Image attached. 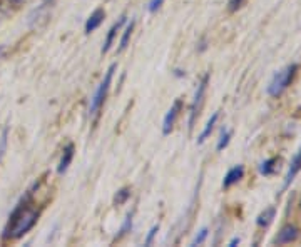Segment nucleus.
I'll use <instances>...</instances> for the list:
<instances>
[{"instance_id":"0eeeda50","label":"nucleus","mask_w":301,"mask_h":247,"mask_svg":"<svg viewBox=\"0 0 301 247\" xmlns=\"http://www.w3.org/2000/svg\"><path fill=\"white\" fill-rule=\"evenodd\" d=\"M299 171H301V147H299V151L296 152V156H294V157L291 159V164H289V169H288L286 175H284L283 190L286 189V187H289V184L293 182L294 177H296Z\"/></svg>"},{"instance_id":"20e7f679","label":"nucleus","mask_w":301,"mask_h":247,"mask_svg":"<svg viewBox=\"0 0 301 247\" xmlns=\"http://www.w3.org/2000/svg\"><path fill=\"white\" fill-rule=\"evenodd\" d=\"M207 84H209V74H206V75L201 79V82L198 84V89H196V94H194L193 102H191V107H189V120H188L189 130H193L194 122H196V117H198L202 102H204V95H206Z\"/></svg>"},{"instance_id":"dca6fc26","label":"nucleus","mask_w":301,"mask_h":247,"mask_svg":"<svg viewBox=\"0 0 301 247\" xmlns=\"http://www.w3.org/2000/svg\"><path fill=\"white\" fill-rule=\"evenodd\" d=\"M229 140H231V130H223L220 139H218V144H216V151H223L226 149Z\"/></svg>"},{"instance_id":"39448f33","label":"nucleus","mask_w":301,"mask_h":247,"mask_svg":"<svg viewBox=\"0 0 301 247\" xmlns=\"http://www.w3.org/2000/svg\"><path fill=\"white\" fill-rule=\"evenodd\" d=\"M181 111H183V101L181 98H176L174 104L171 106V109L167 111V114L164 115V120H162V135H169L173 132L174 129V124H176V120L179 117Z\"/></svg>"},{"instance_id":"6ab92c4d","label":"nucleus","mask_w":301,"mask_h":247,"mask_svg":"<svg viewBox=\"0 0 301 247\" xmlns=\"http://www.w3.org/2000/svg\"><path fill=\"white\" fill-rule=\"evenodd\" d=\"M207 235H209V230H207V227H202V229L199 230V234L193 239V242H191V245H201V244L207 239Z\"/></svg>"},{"instance_id":"5701e85b","label":"nucleus","mask_w":301,"mask_h":247,"mask_svg":"<svg viewBox=\"0 0 301 247\" xmlns=\"http://www.w3.org/2000/svg\"><path fill=\"white\" fill-rule=\"evenodd\" d=\"M239 242H241V239H239V237H233L231 240H229V244H228V245H229V247H234V245L239 244Z\"/></svg>"},{"instance_id":"423d86ee","label":"nucleus","mask_w":301,"mask_h":247,"mask_svg":"<svg viewBox=\"0 0 301 247\" xmlns=\"http://www.w3.org/2000/svg\"><path fill=\"white\" fill-rule=\"evenodd\" d=\"M104 19H106V12H104V9H96L94 12H92L89 15V19L85 20V25H84V30H85V34L89 35L92 34L94 30H97L101 27V24L104 22Z\"/></svg>"},{"instance_id":"9b49d317","label":"nucleus","mask_w":301,"mask_h":247,"mask_svg":"<svg viewBox=\"0 0 301 247\" xmlns=\"http://www.w3.org/2000/svg\"><path fill=\"white\" fill-rule=\"evenodd\" d=\"M74 152H75L74 144H67V145L64 147V151H62V157H60L59 166H57V172H59V174H64V172L69 169L70 162H72V159H74Z\"/></svg>"},{"instance_id":"9d476101","label":"nucleus","mask_w":301,"mask_h":247,"mask_svg":"<svg viewBox=\"0 0 301 247\" xmlns=\"http://www.w3.org/2000/svg\"><path fill=\"white\" fill-rule=\"evenodd\" d=\"M243 175H244V167H243V166H234L233 169H229L226 175H224V179H223V187H224V189H229L231 185L238 184L239 180L243 179Z\"/></svg>"},{"instance_id":"412c9836","label":"nucleus","mask_w":301,"mask_h":247,"mask_svg":"<svg viewBox=\"0 0 301 247\" xmlns=\"http://www.w3.org/2000/svg\"><path fill=\"white\" fill-rule=\"evenodd\" d=\"M244 2H246V0H229L228 10H229V12H236V10H239L241 7H243Z\"/></svg>"},{"instance_id":"f3484780","label":"nucleus","mask_w":301,"mask_h":247,"mask_svg":"<svg viewBox=\"0 0 301 247\" xmlns=\"http://www.w3.org/2000/svg\"><path fill=\"white\" fill-rule=\"evenodd\" d=\"M131 197V189L129 187H124V189H120L116 197H114V202H116V206H122L125 201H127Z\"/></svg>"},{"instance_id":"4be33fe9","label":"nucleus","mask_w":301,"mask_h":247,"mask_svg":"<svg viewBox=\"0 0 301 247\" xmlns=\"http://www.w3.org/2000/svg\"><path fill=\"white\" fill-rule=\"evenodd\" d=\"M162 2H164V0H151V2L147 4V12H151V14L157 12V10L161 9Z\"/></svg>"},{"instance_id":"4468645a","label":"nucleus","mask_w":301,"mask_h":247,"mask_svg":"<svg viewBox=\"0 0 301 247\" xmlns=\"http://www.w3.org/2000/svg\"><path fill=\"white\" fill-rule=\"evenodd\" d=\"M275 216H276L275 207H268L265 212H261L258 216V219H256V224H258V227H268L273 222Z\"/></svg>"},{"instance_id":"1a4fd4ad","label":"nucleus","mask_w":301,"mask_h":247,"mask_svg":"<svg viewBox=\"0 0 301 247\" xmlns=\"http://www.w3.org/2000/svg\"><path fill=\"white\" fill-rule=\"evenodd\" d=\"M299 230L294 226H284L280 232H278V237L275 239L276 244H291L298 239Z\"/></svg>"},{"instance_id":"b1692460","label":"nucleus","mask_w":301,"mask_h":247,"mask_svg":"<svg viewBox=\"0 0 301 247\" xmlns=\"http://www.w3.org/2000/svg\"><path fill=\"white\" fill-rule=\"evenodd\" d=\"M4 51H5V48H4L2 45H0V57H2V54H4Z\"/></svg>"},{"instance_id":"ddd939ff","label":"nucleus","mask_w":301,"mask_h":247,"mask_svg":"<svg viewBox=\"0 0 301 247\" xmlns=\"http://www.w3.org/2000/svg\"><path fill=\"white\" fill-rule=\"evenodd\" d=\"M134 27H136V20H131L129 24H125V29L122 30V37H120L119 40V52H124L125 48L129 45V40H131V35H133L134 32Z\"/></svg>"},{"instance_id":"a211bd4d","label":"nucleus","mask_w":301,"mask_h":247,"mask_svg":"<svg viewBox=\"0 0 301 247\" xmlns=\"http://www.w3.org/2000/svg\"><path fill=\"white\" fill-rule=\"evenodd\" d=\"M131 227H133V214H127V217H125V221H124V224H122V227H120V230H119V235L116 239H120L122 235H125L131 230Z\"/></svg>"},{"instance_id":"f8f14e48","label":"nucleus","mask_w":301,"mask_h":247,"mask_svg":"<svg viewBox=\"0 0 301 247\" xmlns=\"http://www.w3.org/2000/svg\"><path fill=\"white\" fill-rule=\"evenodd\" d=\"M218 119H220V112H214V114L211 115V119L206 122L204 129H202V132H201L199 137H198V144H204L206 139L211 135L212 130H214V125H216V122H218Z\"/></svg>"},{"instance_id":"f03ea898","label":"nucleus","mask_w":301,"mask_h":247,"mask_svg":"<svg viewBox=\"0 0 301 247\" xmlns=\"http://www.w3.org/2000/svg\"><path fill=\"white\" fill-rule=\"evenodd\" d=\"M117 65L116 64H111L107 69L106 75H104L102 82L97 87V90L94 92V95L91 97V104H89V115L91 117H96V115H99L101 109L104 106V102H106V97H107V92L111 89V84H112V77L114 72H116Z\"/></svg>"},{"instance_id":"2eb2a0df","label":"nucleus","mask_w":301,"mask_h":247,"mask_svg":"<svg viewBox=\"0 0 301 247\" xmlns=\"http://www.w3.org/2000/svg\"><path fill=\"white\" fill-rule=\"evenodd\" d=\"M280 162V159L278 157H271V159H266L265 162H261L260 166V174L261 175H273L276 171V164Z\"/></svg>"},{"instance_id":"aec40b11","label":"nucleus","mask_w":301,"mask_h":247,"mask_svg":"<svg viewBox=\"0 0 301 247\" xmlns=\"http://www.w3.org/2000/svg\"><path fill=\"white\" fill-rule=\"evenodd\" d=\"M157 230H159V226H157V224L149 229V232H147V237L144 239V245H151V244H152V240H154Z\"/></svg>"},{"instance_id":"6e6552de","label":"nucleus","mask_w":301,"mask_h":247,"mask_svg":"<svg viewBox=\"0 0 301 247\" xmlns=\"http://www.w3.org/2000/svg\"><path fill=\"white\" fill-rule=\"evenodd\" d=\"M125 22H127V19L125 17H120L116 24H114L111 29H109V32H107V35H106V40H104V43H102V54H107L109 52V48L112 47V43H114V40H116V37H117V32L120 30V27H122Z\"/></svg>"},{"instance_id":"7ed1b4c3","label":"nucleus","mask_w":301,"mask_h":247,"mask_svg":"<svg viewBox=\"0 0 301 247\" xmlns=\"http://www.w3.org/2000/svg\"><path fill=\"white\" fill-rule=\"evenodd\" d=\"M296 70H298L296 64H289L283 70H280V72H276L275 75H273V79L270 80L268 89H266L268 95H271V97L281 95L283 92L289 87V84L293 82L294 75H296Z\"/></svg>"},{"instance_id":"f257e3e1","label":"nucleus","mask_w":301,"mask_h":247,"mask_svg":"<svg viewBox=\"0 0 301 247\" xmlns=\"http://www.w3.org/2000/svg\"><path fill=\"white\" fill-rule=\"evenodd\" d=\"M40 212L32 202V192H27L25 197L17 204L9 217L7 226L4 229L2 239L4 240H17L22 235H25L39 221Z\"/></svg>"}]
</instances>
